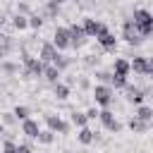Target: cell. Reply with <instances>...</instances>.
<instances>
[{
  "label": "cell",
  "instance_id": "6da1fadb",
  "mask_svg": "<svg viewBox=\"0 0 153 153\" xmlns=\"http://www.w3.org/2000/svg\"><path fill=\"white\" fill-rule=\"evenodd\" d=\"M45 72V62L38 55H31L26 48H22V79H38Z\"/></svg>",
  "mask_w": 153,
  "mask_h": 153
},
{
  "label": "cell",
  "instance_id": "7a4b0ae2",
  "mask_svg": "<svg viewBox=\"0 0 153 153\" xmlns=\"http://www.w3.org/2000/svg\"><path fill=\"white\" fill-rule=\"evenodd\" d=\"M91 96H93V103H96L98 108L108 110V108L112 105V100H115V88H112L110 84H96V86L91 88Z\"/></svg>",
  "mask_w": 153,
  "mask_h": 153
},
{
  "label": "cell",
  "instance_id": "3957f363",
  "mask_svg": "<svg viewBox=\"0 0 153 153\" xmlns=\"http://www.w3.org/2000/svg\"><path fill=\"white\" fill-rule=\"evenodd\" d=\"M131 19H134V24H136V29H139V33H141L143 38L153 36V14H151L148 10H143V7L134 10Z\"/></svg>",
  "mask_w": 153,
  "mask_h": 153
},
{
  "label": "cell",
  "instance_id": "277c9868",
  "mask_svg": "<svg viewBox=\"0 0 153 153\" xmlns=\"http://www.w3.org/2000/svg\"><path fill=\"white\" fill-rule=\"evenodd\" d=\"M53 43H55V48L62 53V50H69L72 48V31H69V26H55V31H53Z\"/></svg>",
  "mask_w": 153,
  "mask_h": 153
},
{
  "label": "cell",
  "instance_id": "5b68a950",
  "mask_svg": "<svg viewBox=\"0 0 153 153\" xmlns=\"http://www.w3.org/2000/svg\"><path fill=\"white\" fill-rule=\"evenodd\" d=\"M122 38H124L129 45H141V43H143V36L139 33L134 19H124V24H122Z\"/></svg>",
  "mask_w": 153,
  "mask_h": 153
},
{
  "label": "cell",
  "instance_id": "8992f818",
  "mask_svg": "<svg viewBox=\"0 0 153 153\" xmlns=\"http://www.w3.org/2000/svg\"><path fill=\"white\" fill-rule=\"evenodd\" d=\"M98 120H100V124H103L105 131H110V134H120V131H122V122L115 117V112H112L110 108H108V110H100V117H98Z\"/></svg>",
  "mask_w": 153,
  "mask_h": 153
},
{
  "label": "cell",
  "instance_id": "52a82bcc",
  "mask_svg": "<svg viewBox=\"0 0 153 153\" xmlns=\"http://www.w3.org/2000/svg\"><path fill=\"white\" fill-rule=\"evenodd\" d=\"M43 120H45V129H50V131H55V134H69V122L62 120L60 115L48 112Z\"/></svg>",
  "mask_w": 153,
  "mask_h": 153
},
{
  "label": "cell",
  "instance_id": "ba28073f",
  "mask_svg": "<svg viewBox=\"0 0 153 153\" xmlns=\"http://www.w3.org/2000/svg\"><path fill=\"white\" fill-rule=\"evenodd\" d=\"M81 24H84V29H86L88 38H98L100 33H108V31H110V29H108V26H105L100 19H96V17H86Z\"/></svg>",
  "mask_w": 153,
  "mask_h": 153
},
{
  "label": "cell",
  "instance_id": "9c48e42d",
  "mask_svg": "<svg viewBox=\"0 0 153 153\" xmlns=\"http://www.w3.org/2000/svg\"><path fill=\"white\" fill-rule=\"evenodd\" d=\"M69 31H72V48H74V50L84 48L86 41H88V33H86L84 24H69Z\"/></svg>",
  "mask_w": 153,
  "mask_h": 153
},
{
  "label": "cell",
  "instance_id": "30bf717a",
  "mask_svg": "<svg viewBox=\"0 0 153 153\" xmlns=\"http://www.w3.org/2000/svg\"><path fill=\"white\" fill-rule=\"evenodd\" d=\"M57 55H60V50L55 48L53 41H43V43H41V48H38V57H41L45 65H53V62L57 60Z\"/></svg>",
  "mask_w": 153,
  "mask_h": 153
},
{
  "label": "cell",
  "instance_id": "8fae6325",
  "mask_svg": "<svg viewBox=\"0 0 153 153\" xmlns=\"http://www.w3.org/2000/svg\"><path fill=\"white\" fill-rule=\"evenodd\" d=\"M131 72L139 74V76H151V57L134 55V60H131Z\"/></svg>",
  "mask_w": 153,
  "mask_h": 153
},
{
  "label": "cell",
  "instance_id": "7c38bea8",
  "mask_svg": "<svg viewBox=\"0 0 153 153\" xmlns=\"http://www.w3.org/2000/svg\"><path fill=\"white\" fill-rule=\"evenodd\" d=\"M124 96H127V103H131V105H143V98H146V91L143 88H139V86H127L124 88Z\"/></svg>",
  "mask_w": 153,
  "mask_h": 153
},
{
  "label": "cell",
  "instance_id": "4fadbf2b",
  "mask_svg": "<svg viewBox=\"0 0 153 153\" xmlns=\"http://www.w3.org/2000/svg\"><path fill=\"white\" fill-rule=\"evenodd\" d=\"M43 129H41V124H38V120H24L22 122V134L26 136V139H38V134H41Z\"/></svg>",
  "mask_w": 153,
  "mask_h": 153
},
{
  "label": "cell",
  "instance_id": "5bb4252c",
  "mask_svg": "<svg viewBox=\"0 0 153 153\" xmlns=\"http://www.w3.org/2000/svg\"><path fill=\"white\" fill-rule=\"evenodd\" d=\"M96 41H98V45H100L103 50H108V53H115V48H117V38H115V33H110V31H108V33H100Z\"/></svg>",
  "mask_w": 153,
  "mask_h": 153
},
{
  "label": "cell",
  "instance_id": "9a60e30c",
  "mask_svg": "<svg viewBox=\"0 0 153 153\" xmlns=\"http://www.w3.org/2000/svg\"><path fill=\"white\" fill-rule=\"evenodd\" d=\"M127 127H129V131H131V134H146V131H148V129L153 127V122H146V120H139V117H131Z\"/></svg>",
  "mask_w": 153,
  "mask_h": 153
},
{
  "label": "cell",
  "instance_id": "2e32d148",
  "mask_svg": "<svg viewBox=\"0 0 153 153\" xmlns=\"http://www.w3.org/2000/svg\"><path fill=\"white\" fill-rule=\"evenodd\" d=\"M112 72L120 74V76H129V74H131V62L124 60V57H117V60L112 62Z\"/></svg>",
  "mask_w": 153,
  "mask_h": 153
},
{
  "label": "cell",
  "instance_id": "e0dca14e",
  "mask_svg": "<svg viewBox=\"0 0 153 153\" xmlns=\"http://www.w3.org/2000/svg\"><path fill=\"white\" fill-rule=\"evenodd\" d=\"M60 76H62V69H57L55 65H45V72H43V79L48 81V84H60Z\"/></svg>",
  "mask_w": 153,
  "mask_h": 153
},
{
  "label": "cell",
  "instance_id": "ac0fdd59",
  "mask_svg": "<svg viewBox=\"0 0 153 153\" xmlns=\"http://www.w3.org/2000/svg\"><path fill=\"white\" fill-rule=\"evenodd\" d=\"M41 14H43V19H57V14H60V5H57L55 0H48V2L43 5Z\"/></svg>",
  "mask_w": 153,
  "mask_h": 153
},
{
  "label": "cell",
  "instance_id": "d6986e66",
  "mask_svg": "<svg viewBox=\"0 0 153 153\" xmlns=\"http://www.w3.org/2000/svg\"><path fill=\"white\" fill-rule=\"evenodd\" d=\"M76 139H79V143H84V146H91L98 136H96V131L93 129H88V127H81L79 129V134H76Z\"/></svg>",
  "mask_w": 153,
  "mask_h": 153
},
{
  "label": "cell",
  "instance_id": "ffe728a7",
  "mask_svg": "<svg viewBox=\"0 0 153 153\" xmlns=\"http://www.w3.org/2000/svg\"><path fill=\"white\" fill-rule=\"evenodd\" d=\"M69 93H72V88H69L65 81H60V84H55V86H53V96H55L57 100H67V98H69Z\"/></svg>",
  "mask_w": 153,
  "mask_h": 153
},
{
  "label": "cell",
  "instance_id": "44dd1931",
  "mask_svg": "<svg viewBox=\"0 0 153 153\" xmlns=\"http://www.w3.org/2000/svg\"><path fill=\"white\" fill-rule=\"evenodd\" d=\"M0 69H2V74L5 76H14V74H19V62H12V60H2V65H0Z\"/></svg>",
  "mask_w": 153,
  "mask_h": 153
},
{
  "label": "cell",
  "instance_id": "7402d4cb",
  "mask_svg": "<svg viewBox=\"0 0 153 153\" xmlns=\"http://www.w3.org/2000/svg\"><path fill=\"white\" fill-rule=\"evenodd\" d=\"M93 76H96L98 84H110V86H112V76H115V72H112V69H96Z\"/></svg>",
  "mask_w": 153,
  "mask_h": 153
},
{
  "label": "cell",
  "instance_id": "603a6c76",
  "mask_svg": "<svg viewBox=\"0 0 153 153\" xmlns=\"http://www.w3.org/2000/svg\"><path fill=\"white\" fill-rule=\"evenodd\" d=\"M69 120H72V124H74V127H79V129L88 124V117H86V112H81V110H72Z\"/></svg>",
  "mask_w": 153,
  "mask_h": 153
},
{
  "label": "cell",
  "instance_id": "cb8c5ba5",
  "mask_svg": "<svg viewBox=\"0 0 153 153\" xmlns=\"http://www.w3.org/2000/svg\"><path fill=\"white\" fill-rule=\"evenodd\" d=\"M134 117H139V120H146V122H153V108H148V105H136V110H134Z\"/></svg>",
  "mask_w": 153,
  "mask_h": 153
},
{
  "label": "cell",
  "instance_id": "d4e9b609",
  "mask_svg": "<svg viewBox=\"0 0 153 153\" xmlns=\"http://www.w3.org/2000/svg\"><path fill=\"white\" fill-rule=\"evenodd\" d=\"M12 26H14L17 31L29 29V17H24V14H14V17H12Z\"/></svg>",
  "mask_w": 153,
  "mask_h": 153
},
{
  "label": "cell",
  "instance_id": "484cf974",
  "mask_svg": "<svg viewBox=\"0 0 153 153\" xmlns=\"http://www.w3.org/2000/svg\"><path fill=\"white\" fill-rule=\"evenodd\" d=\"M43 22H45V19H43V14H41V12H33V14L29 17V29L38 31V29L43 26Z\"/></svg>",
  "mask_w": 153,
  "mask_h": 153
},
{
  "label": "cell",
  "instance_id": "4316f807",
  "mask_svg": "<svg viewBox=\"0 0 153 153\" xmlns=\"http://www.w3.org/2000/svg\"><path fill=\"white\" fill-rule=\"evenodd\" d=\"M38 143H43V146H50L53 141H55V131H50V129H43L41 134H38V139H36Z\"/></svg>",
  "mask_w": 153,
  "mask_h": 153
},
{
  "label": "cell",
  "instance_id": "83f0119b",
  "mask_svg": "<svg viewBox=\"0 0 153 153\" xmlns=\"http://www.w3.org/2000/svg\"><path fill=\"white\" fill-rule=\"evenodd\" d=\"M53 65H55L57 69H62V72H65V69H69V67H72V57H67V55H62V53H60V55H57V60H55Z\"/></svg>",
  "mask_w": 153,
  "mask_h": 153
},
{
  "label": "cell",
  "instance_id": "f1b7e54d",
  "mask_svg": "<svg viewBox=\"0 0 153 153\" xmlns=\"http://www.w3.org/2000/svg\"><path fill=\"white\" fill-rule=\"evenodd\" d=\"M12 112L17 115V120H19V122H24V120H29L31 108H26V105H14V110H12Z\"/></svg>",
  "mask_w": 153,
  "mask_h": 153
},
{
  "label": "cell",
  "instance_id": "f546056e",
  "mask_svg": "<svg viewBox=\"0 0 153 153\" xmlns=\"http://www.w3.org/2000/svg\"><path fill=\"white\" fill-rule=\"evenodd\" d=\"M10 50H12V36H7V33H5V36H2V48H0V55H2V57H7V55H10Z\"/></svg>",
  "mask_w": 153,
  "mask_h": 153
},
{
  "label": "cell",
  "instance_id": "4dcf8cb0",
  "mask_svg": "<svg viewBox=\"0 0 153 153\" xmlns=\"http://www.w3.org/2000/svg\"><path fill=\"white\" fill-rule=\"evenodd\" d=\"M14 122H19L14 112H2V127H5V129H7V127H12Z\"/></svg>",
  "mask_w": 153,
  "mask_h": 153
},
{
  "label": "cell",
  "instance_id": "1f68e13d",
  "mask_svg": "<svg viewBox=\"0 0 153 153\" xmlns=\"http://www.w3.org/2000/svg\"><path fill=\"white\" fill-rule=\"evenodd\" d=\"M2 153H17L14 139H5V141H2Z\"/></svg>",
  "mask_w": 153,
  "mask_h": 153
},
{
  "label": "cell",
  "instance_id": "d6a6232c",
  "mask_svg": "<svg viewBox=\"0 0 153 153\" xmlns=\"http://www.w3.org/2000/svg\"><path fill=\"white\" fill-rule=\"evenodd\" d=\"M17 14H24V17H31L33 12H31V7H29L26 2H17Z\"/></svg>",
  "mask_w": 153,
  "mask_h": 153
},
{
  "label": "cell",
  "instance_id": "836d02e7",
  "mask_svg": "<svg viewBox=\"0 0 153 153\" xmlns=\"http://www.w3.org/2000/svg\"><path fill=\"white\" fill-rule=\"evenodd\" d=\"M86 117H88V122H91V120H98V117H100V110H98V108H88V110H86Z\"/></svg>",
  "mask_w": 153,
  "mask_h": 153
},
{
  "label": "cell",
  "instance_id": "e575fe53",
  "mask_svg": "<svg viewBox=\"0 0 153 153\" xmlns=\"http://www.w3.org/2000/svg\"><path fill=\"white\" fill-rule=\"evenodd\" d=\"M98 62H100L98 55H86V60H84V65H88V67H93V65H98Z\"/></svg>",
  "mask_w": 153,
  "mask_h": 153
},
{
  "label": "cell",
  "instance_id": "d590c367",
  "mask_svg": "<svg viewBox=\"0 0 153 153\" xmlns=\"http://www.w3.org/2000/svg\"><path fill=\"white\" fill-rule=\"evenodd\" d=\"M79 88H81V91L91 88V79H88V76H81V79H79Z\"/></svg>",
  "mask_w": 153,
  "mask_h": 153
},
{
  "label": "cell",
  "instance_id": "8d00e7d4",
  "mask_svg": "<svg viewBox=\"0 0 153 153\" xmlns=\"http://www.w3.org/2000/svg\"><path fill=\"white\" fill-rule=\"evenodd\" d=\"M17 153H33V148L29 143H17Z\"/></svg>",
  "mask_w": 153,
  "mask_h": 153
},
{
  "label": "cell",
  "instance_id": "74e56055",
  "mask_svg": "<svg viewBox=\"0 0 153 153\" xmlns=\"http://www.w3.org/2000/svg\"><path fill=\"white\" fill-rule=\"evenodd\" d=\"M55 2H57V5H65V2H67V0H55Z\"/></svg>",
  "mask_w": 153,
  "mask_h": 153
},
{
  "label": "cell",
  "instance_id": "f35d334b",
  "mask_svg": "<svg viewBox=\"0 0 153 153\" xmlns=\"http://www.w3.org/2000/svg\"><path fill=\"white\" fill-rule=\"evenodd\" d=\"M151 76H153V57H151Z\"/></svg>",
  "mask_w": 153,
  "mask_h": 153
},
{
  "label": "cell",
  "instance_id": "ab89813d",
  "mask_svg": "<svg viewBox=\"0 0 153 153\" xmlns=\"http://www.w3.org/2000/svg\"><path fill=\"white\" fill-rule=\"evenodd\" d=\"M65 153H74V151H65Z\"/></svg>",
  "mask_w": 153,
  "mask_h": 153
},
{
  "label": "cell",
  "instance_id": "60d3db41",
  "mask_svg": "<svg viewBox=\"0 0 153 153\" xmlns=\"http://www.w3.org/2000/svg\"><path fill=\"white\" fill-rule=\"evenodd\" d=\"M17 2H19V0H17Z\"/></svg>",
  "mask_w": 153,
  "mask_h": 153
}]
</instances>
